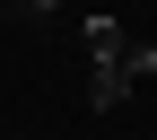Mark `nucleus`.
<instances>
[{
    "label": "nucleus",
    "instance_id": "nucleus-1",
    "mask_svg": "<svg viewBox=\"0 0 157 140\" xmlns=\"http://www.w3.org/2000/svg\"><path fill=\"white\" fill-rule=\"evenodd\" d=\"M78 35H87V62H122V53H131V26H122L113 9H87Z\"/></svg>",
    "mask_w": 157,
    "mask_h": 140
},
{
    "label": "nucleus",
    "instance_id": "nucleus-2",
    "mask_svg": "<svg viewBox=\"0 0 157 140\" xmlns=\"http://www.w3.org/2000/svg\"><path fill=\"white\" fill-rule=\"evenodd\" d=\"M122 96H131V70H122V62H96V79H87V105H96V114H113Z\"/></svg>",
    "mask_w": 157,
    "mask_h": 140
},
{
    "label": "nucleus",
    "instance_id": "nucleus-3",
    "mask_svg": "<svg viewBox=\"0 0 157 140\" xmlns=\"http://www.w3.org/2000/svg\"><path fill=\"white\" fill-rule=\"evenodd\" d=\"M122 70H131V88H140V79H157V44H131V53H122Z\"/></svg>",
    "mask_w": 157,
    "mask_h": 140
},
{
    "label": "nucleus",
    "instance_id": "nucleus-4",
    "mask_svg": "<svg viewBox=\"0 0 157 140\" xmlns=\"http://www.w3.org/2000/svg\"><path fill=\"white\" fill-rule=\"evenodd\" d=\"M17 9H26V18H52V9H61V0H17Z\"/></svg>",
    "mask_w": 157,
    "mask_h": 140
}]
</instances>
